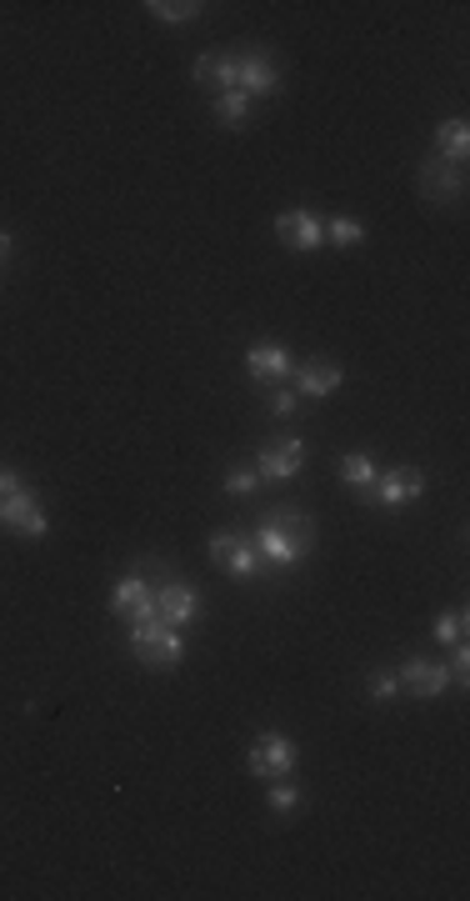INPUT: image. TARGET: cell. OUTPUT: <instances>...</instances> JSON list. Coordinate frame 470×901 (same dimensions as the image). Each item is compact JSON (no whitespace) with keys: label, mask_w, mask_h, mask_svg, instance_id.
<instances>
[{"label":"cell","mask_w":470,"mask_h":901,"mask_svg":"<svg viewBox=\"0 0 470 901\" xmlns=\"http://www.w3.org/2000/svg\"><path fill=\"white\" fill-rule=\"evenodd\" d=\"M210 561H216L226 576H236V581H250L260 571L256 546H250V541H240L236 531H216V536H210Z\"/></svg>","instance_id":"52a82bcc"},{"label":"cell","mask_w":470,"mask_h":901,"mask_svg":"<svg viewBox=\"0 0 470 901\" xmlns=\"http://www.w3.org/2000/svg\"><path fill=\"white\" fill-rule=\"evenodd\" d=\"M296 761H300L296 741L280 736V731H266V736H260L256 746H250V761H246V766L256 771V776L276 781V776H290V771H296Z\"/></svg>","instance_id":"5b68a950"},{"label":"cell","mask_w":470,"mask_h":901,"mask_svg":"<svg viewBox=\"0 0 470 901\" xmlns=\"http://www.w3.org/2000/svg\"><path fill=\"white\" fill-rule=\"evenodd\" d=\"M326 236H330V246L346 250V246H356V240H366V226H360V220H350V216H336L326 226Z\"/></svg>","instance_id":"603a6c76"},{"label":"cell","mask_w":470,"mask_h":901,"mask_svg":"<svg viewBox=\"0 0 470 901\" xmlns=\"http://www.w3.org/2000/svg\"><path fill=\"white\" fill-rule=\"evenodd\" d=\"M196 80L210 86L216 96L240 90V56H230V50H206V56L196 60Z\"/></svg>","instance_id":"7c38bea8"},{"label":"cell","mask_w":470,"mask_h":901,"mask_svg":"<svg viewBox=\"0 0 470 901\" xmlns=\"http://www.w3.org/2000/svg\"><path fill=\"white\" fill-rule=\"evenodd\" d=\"M396 676H400V691H410L416 701H436V696H446V686H450V671L440 666V661H426V656H410Z\"/></svg>","instance_id":"ba28073f"},{"label":"cell","mask_w":470,"mask_h":901,"mask_svg":"<svg viewBox=\"0 0 470 901\" xmlns=\"http://www.w3.org/2000/svg\"><path fill=\"white\" fill-rule=\"evenodd\" d=\"M460 190H466L460 166H446V160H436V156L420 166V196L426 200H460Z\"/></svg>","instance_id":"5bb4252c"},{"label":"cell","mask_w":470,"mask_h":901,"mask_svg":"<svg viewBox=\"0 0 470 901\" xmlns=\"http://www.w3.org/2000/svg\"><path fill=\"white\" fill-rule=\"evenodd\" d=\"M340 481L356 491H366L370 481H376V461L366 456V450H350V456H340Z\"/></svg>","instance_id":"ac0fdd59"},{"label":"cell","mask_w":470,"mask_h":901,"mask_svg":"<svg viewBox=\"0 0 470 901\" xmlns=\"http://www.w3.org/2000/svg\"><path fill=\"white\" fill-rule=\"evenodd\" d=\"M256 486H260L256 471H240V466H230V471H226V496H250Z\"/></svg>","instance_id":"cb8c5ba5"},{"label":"cell","mask_w":470,"mask_h":901,"mask_svg":"<svg viewBox=\"0 0 470 901\" xmlns=\"http://www.w3.org/2000/svg\"><path fill=\"white\" fill-rule=\"evenodd\" d=\"M240 90H246V96H276L280 90V70L266 50H246V56H240Z\"/></svg>","instance_id":"9a60e30c"},{"label":"cell","mask_w":470,"mask_h":901,"mask_svg":"<svg viewBox=\"0 0 470 901\" xmlns=\"http://www.w3.org/2000/svg\"><path fill=\"white\" fill-rule=\"evenodd\" d=\"M216 116L226 120V126L240 130L250 120V96H246V90H226V96H216Z\"/></svg>","instance_id":"ffe728a7"},{"label":"cell","mask_w":470,"mask_h":901,"mask_svg":"<svg viewBox=\"0 0 470 901\" xmlns=\"http://www.w3.org/2000/svg\"><path fill=\"white\" fill-rule=\"evenodd\" d=\"M466 626H470V621H466V611H440V616H436V626H430V631H436V641H440V646H460V641H466Z\"/></svg>","instance_id":"44dd1931"},{"label":"cell","mask_w":470,"mask_h":901,"mask_svg":"<svg viewBox=\"0 0 470 901\" xmlns=\"http://www.w3.org/2000/svg\"><path fill=\"white\" fill-rule=\"evenodd\" d=\"M266 406H270V416L290 420V416H296V390H270V400H266Z\"/></svg>","instance_id":"4316f807"},{"label":"cell","mask_w":470,"mask_h":901,"mask_svg":"<svg viewBox=\"0 0 470 901\" xmlns=\"http://www.w3.org/2000/svg\"><path fill=\"white\" fill-rule=\"evenodd\" d=\"M156 611H160V621H166V626H176V631L180 626H196V621H200V596L186 586V581H166V586L156 591Z\"/></svg>","instance_id":"9c48e42d"},{"label":"cell","mask_w":470,"mask_h":901,"mask_svg":"<svg viewBox=\"0 0 470 901\" xmlns=\"http://www.w3.org/2000/svg\"><path fill=\"white\" fill-rule=\"evenodd\" d=\"M110 611H116L120 621H146V616H160L156 611V591L146 586L140 576H126V581H116V591H110Z\"/></svg>","instance_id":"30bf717a"},{"label":"cell","mask_w":470,"mask_h":901,"mask_svg":"<svg viewBox=\"0 0 470 901\" xmlns=\"http://www.w3.org/2000/svg\"><path fill=\"white\" fill-rule=\"evenodd\" d=\"M266 806L276 811V816H290V811L300 806V791L290 786V776H276V781H270V796H266Z\"/></svg>","instance_id":"7402d4cb"},{"label":"cell","mask_w":470,"mask_h":901,"mask_svg":"<svg viewBox=\"0 0 470 901\" xmlns=\"http://www.w3.org/2000/svg\"><path fill=\"white\" fill-rule=\"evenodd\" d=\"M10 250H16V240H10L6 230H0V266H6V260H10Z\"/></svg>","instance_id":"f1b7e54d"},{"label":"cell","mask_w":470,"mask_h":901,"mask_svg":"<svg viewBox=\"0 0 470 901\" xmlns=\"http://www.w3.org/2000/svg\"><path fill=\"white\" fill-rule=\"evenodd\" d=\"M0 526H10L16 536L40 541L50 531V521H46V511H40V501L30 496V486H20V491H10V496H0Z\"/></svg>","instance_id":"8992f818"},{"label":"cell","mask_w":470,"mask_h":901,"mask_svg":"<svg viewBox=\"0 0 470 901\" xmlns=\"http://www.w3.org/2000/svg\"><path fill=\"white\" fill-rule=\"evenodd\" d=\"M300 466H306V440L300 436L266 440V446L256 450V476L260 481H290V476H300Z\"/></svg>","instance_id":"277c9868"},{"label":"cell","mask_w":470,"mask_h":901,"mask_svg":"<svg viewBox=\"0 0 470 901\" xmlns=\"http://www.w3.org/2000/svg\"><path fill=\"white\" fill-rule=\"evenodd\" d=\"M246 370L260 380V386H276V380H286L290 370H296V360H290L286 346H250L246 350Z\"/></svg>","instance_id":"2e32d148"},{"label":"cell","mask_w":470,"mask_h":901,"mask_svg":"<svg viewBox=\"0 0 470 901\" xmlns=\"http://www.w3.org/2000/svg\"><path fill=\"white\" fill-rule=\"evenodd\" d=\"M310 546H316V526H310L306 511L280 506V511H266V516H260L256 556H266L276 571H290L296 561H306Z\"/></svg>","instance_id":"6da1fadb"},{"label":"cell","mask_w":470,"mask_h":901,"mask_svg":"<svg viewBox=\"0 0 470 901\" xmlns=\"http://www.w3.org/2000/svg\"><path fill=\"white\" fill-rule=\"evenodd\" d=\"M400 696V676L396 671H376L370 676V701H396Z\"/></svg>","instance_id":"d4e9b609"},{"label":"cell","mask_w":470,"mask_h":901,"mask_svg":"<svg viewBox=\"0 0 470 901\" xmlns=\"http://www.w3.org/2000/svg\"><path fill=\"white\" fill-rule=\"evenodd\" d=\"M276 236L286 240L290 250H316V246H320V220H316V210H306V206L280 210V216H276Z\"/></svg>","instance_id":"4fadbf2b"},{"label":"cell","mask_w":470,"mask_h":901,"mask_svg":"<svg viewBox=\"0 0 470 901\" xmlns=\"http://www.w3.org/2000/svg\"><path fill=\"white\" fill-rule=\"evenodd\" d=\"M470 156V126L466 116H450L436 126V160H446V166H466Z\"/></svg>","instance_id":"e0dca14e"},{"label":"cell","mask_w":470,"mask_h":901,"mask_svg":"<svg viewBox=\"0 0 470 901\" xmlns=\"http://www.w3.org/2000/svg\"><path fill=\"white\" fill-rule=\"evenodd\" d=\"M450 651H456V656H450V681H456V686H466V681H470V651H466V641H460V646H450Z\"/></svg>","instance_id":"484cf974"},{"label":"cell","mask_w":470,"mask_h":901,"mask_svg":"<svg viewBox=\"0 0 470 901\" xmlns=\"http://www.w3.org/2000/svg\"><path fill=\"white\" fill-rule=\"evenodd\" d=\"M146 10L160 20V26H186V20H196V16H200L196 0H150Z\"/></svg>","instance_id":"d6986e66"},{"label":"cell","mask_w":470,"mask_h":901,"mask_svg":"<svg viewBox=\"0 0 470 901\" xmlns=\"http://www.w3.org/2000/svg\"><path fill=\"white\" fill-rule=\"evenodd\" d=\"M130 651H136L140 666L170 671V666H180V656H186V641H180V631L166 626L160 616H146V621L130 626Z\"/></svg>","instance_id":"7a4b0ae2"},{"label":"cell","mask_w":470,"mask_h":901,"mask_svg":"<svg viewBox=\"0 0 470 901\" xmlns=\"http://www.w3.org/2000/svg\"><path fill=\"white\" fill-rule=\"evenodd\" d=\"M26 481H20V471H10V466H0V496H10V491H20Z\"/></svg>","instance_id":"83f0119b"},{"label":"cell","mask_w":470,"mask_h":901,"mask_svg":"<svg viewBox=\"0 0 470 901\" xmlns=\"http://www.w3.org/2000/svg\"><path fill=\"white\" fill-rule=\"evenodd\" d=\"M290 380H296V396H330V390H340V380H346V370L336 366V360H320V356H310V360H300L296 370H290Z\"/></svg>","instance_id":"8fae6325"},{"label":"cell","mask_w":470,"mask_h":901,"mask_svg":"<svg viewBox=\"0 0 470 901\" xmlns=\"http://www.w3.org/2000/svg\"><path fill=\"white\" fill-rule=\"evenodd\" d=\"M420 491H426V476L416 466H396V471H380L356 496L370 501V506H410V501H420Z\"/></svg>","instance_id":"3957f363"}]
</instances>
